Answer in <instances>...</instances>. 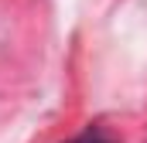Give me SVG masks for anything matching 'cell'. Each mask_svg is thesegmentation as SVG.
Returning <instances> with one entry per match:
<instances>
[{
	"label": "cell",
	"mask_w": 147,
	"mask_h": 143,
	"mask_svg": "<svg viewBox=\"0 0 147 143\" xmlns=\"http://www.w3.org/2000/svg\"><path fill=\"white\" fill-rule=\"evenodd\" d=\"M69 143H110V136H106L103 130H86V133H79V136H72Z\"/></svg>",
	"instance_id": "obj_1"
}]
</instances>
